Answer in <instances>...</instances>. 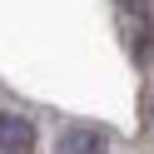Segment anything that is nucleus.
Returning a JSON list of instances; mask_svg holds the SVG:
<instances>
[{"mask_svg":"<svg viewBox=\"0 0 154 154\" xmlns=\"http://www.w3.org/2000/svg\"><path fill=\"white\" fill-rule=\"evenodd\" d=\"M60 154H109V134L94 124H75L60 134Z\"/></svg>","mask_w":154,"mask_h":154,"instance_id":"1","label":"nucleus"},{"mask_svg":"<svg viewBox=\"0 0 154 154\" xmlns=\"http://www.w3.org/2000/svg\"><path fill=\"white\" fill-rule=\"evenodd\" d=\"M0 149H5V154H30L35 149V124L0 109Z\"/></svg>","mask_w":154,"mask_h":154,"instance_id":"2","label":"nucleus"},{"mask_svg":"<svg viewBox=\"0 0 154 154\" xmlns=\"http://www.w3.org/2000/svg\"><path fill=\"white\" fill-rule=\"evenodd\" d=\"M149 124H154V109H149Z\"/></svg>","mask_w":154,"mask_h":154,"instance_id":"3","label":"nucleus"}]
</instances>
